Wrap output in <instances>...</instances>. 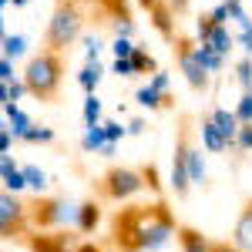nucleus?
Returning <instances> with one entry per match:
<instances>
[{
  "instance_id": "nucleus-1",
  "label": "nucleus",
  "mask_w": 252,
  "mask_h": 252,
  "mask_svg": "<svg viewBox=\"0 0 252 252\" xmlns=\"http://www.w3.org/2000/svg\"><path fill=\"white\" fill-rule=\"evenodd\" d=\"M178 235L168 202H145V205H125L111 215V242L118 252H158Z\"/></svg>"
},
{
  "instance_id": "nucleus-2",
  "label": "nucleus",
  "mask_w": 252,
  "mask_h": 252,
  "mask_svg": "<svg viewBox=\"0 0 252 252\" xmlns=\"http://www.w3.org/2000/svg\"><path fill=\"white\" fill-rule=\"evenodd\" d=\"M64 71H67L64 54L44 47V51H37L34 58L27 61L24 84H27V91L37 97V101H54L61 94V84H64Z\"/></svg>"
},
{
  "instance_id": "nucleus-3",
  "label": "nucleus",
  "mask_w": 252,
  "mask_h": 252,
  "mask_svg": "<svg viewBox=\"0 0 252 252\" xmlns=\"http://www.w3.org/2000/svg\"><path fill=\"white\" fill-rule=\"evenodd\" d=\"M81 31H84V10H81V3L58 0L54 10H51V20H47V31H44V47L64 54L81 37Z\"/></svg>"
},
{
  "instance_id": "nucleus-4",
  "label": "nucleus",
  "mask_w": 252,
  "mask_h": 252,
  "mask_svg": "<svg viewBox=\"0 0 252 252\" xmlns=\"http://www.w3.org/2000/svg\"><path fill=\"white\" fill-rule=\"evenodd\" d=\"M78 209L81 202H67V198H34L27 202V215H31V225L37 229H54V225H71L78 229Z\"/></svg>"
},
{
  "instance_id": "nucleus-5",
  "label": "nucleus",
  "mask_w": 252,
  "mask_h": 252,
  "mask_svg": "<svg viewBox=\"0 0 252 252\" xmlns=\"http://www.w3.org/2000/svg\"><path fill=\"white\" fill-rule=\"evenodd\" d=\"M195 145V128L192 118L182 115L178 118V135H175V155H172V192L178 198L192 192V175H189V152Z\"/></svg>"
},
{
  "instance_id": "nucleus-6",
  "label": "nucleus",
  "mask_w": 252,
  "mask_h": 252,
  "mask_svg": "<svg viewBox=\"0 0 252 252\" xmlns=\"http://www.w3.org/2000/svg\"><path fill=\"white\" fill-rule=\"evenodd\" d=\"M141 189H148V185H145V175L138 172V168H125V165L108 168V172L97 178V195L108 198V202H128V198H135Z\"/></svg>"
},
{
  "instance_id": "nucleus-7",
  "label": "nucleus",
  "mask_w": 252,
  "mask_h": 252,
  "mask_svg": "<svg viewBox=\"0 0 252 252\" xmlns=\"http://www.w3.org/2000/svg\"><path fill=\"white\" fill-rule=\"evenodd\" d=\"M172 47H175V61H178V71L185 74L189 88L202 94V91L209 88V71H205V64H202V58H198V40L189 37V34H178V37L172 40Z\"/></svg>"
},
{
  "instance_id": "nucleus-8",
  "label": "nucleus",
  "mask_w": 252,
  "mask_h": 252,
  "mask_svg": "<svg viewBox=\"0 0 252 252\" xmlns=\"http://www.w3.org/2000/svg\"><path fill=\"white\" fill-rule=\"evenodd\" d=\"M27 222H31L27 202H20L17 195H10V192L0 195V235L3 239H20L27 232Z\"/></svg>"
},
{
  "instance_id": "nucleus-9",
  "label": "nucleus",
  "mask_w": 252,
  "mask_h": 252,
  "mask_svg": "<svg viewBox=\"0 0 252 252\" xmlns=\"http://www.w3.org/2000/svg\"><path fill=\"white\" fill-rule=\"evenodd\" d=\"M148 14H152V24H155V31L161 34L165 40H175L178 37V31H175V10L168 7V0H155L152 7H148Z\"/></svg>"
},
{
  "instance_id": "nucleus-10",
  "label": "nucleus",
  "mask_w": 252,
  "mask_h": 252,
  "mask_svg": "<svg viewBox=\"0 0 252 252\" xmlns=\"http://www.w3.org/2000/svg\"><path fill=\"white\" fill-rule=\"evenodd\" d=\"M198 135H202V145L209 148V152H229L232 145H229V138L219 131V125L212 121V115H205L198 121Z\"/></svg>"
},
{
  "instance_id": "nucleus-11",
  "label": "nucleus",
  "mask_w": 252,
  "mask_h": 252,
  "mask_svg": "<svg viewBox=\"0 0 252 252\" xmlns=\"http://www.w3.org/2000/svg\"><path fill=\"white\" fill-rule=\"evenodd\" d=\"M0 175H3V192L17 195V192L27 189V175H24V168H17V161L10 155L0 158Z\"/></svg>"
},
{
  "instance_id": "nucleus-12",
  "label": "nucleus",
  "mask_w": 252,
  "mask_h": 252,
  "mask_svg": "<svg viewBox=\"0 0 252 252\" xmlns=\"http://www.w3.org/2000/svg\"><path fill=\"white\" fill-rule=\"evenodd\" d=\"M209 115H212V121L219 125V131L229 138V145L235 148V138H239V131H242V121H239V115H235V111H229V108H212Z\"/></svg>"
},
{
  "instance_id": "nucleus-13",
  "label": "nucleus",
  "mask_w": 252,
  "mask_h": 252,
  "mask_svg": "<svg viewBox=\"0 0 252 252\" xmlns=\"http://www.w3.org/2000/svg\"><path fill=\"white\" fill-rule=\"evenodd\" d=\"M178 246H182V252H212V239H205V235L198 232V229H192V225H178Z\"/></svg>"
},
{
  "instance_id": "nucleus-14",
  "label": "nucleus",
  "mask_w": 252,
  "mask_h": 252,
  "mask_svg": "<svg viewBox=\"0 0 252 252\" xmlns=\"http://www.w3.org/2000/svg\"><path fill=\"white\" fill-rule=\"evenodd\" d=\"M135 101L141 104V108H148V111H165V108H172V104H175L172 94H161V91H155L152 84L138 88V91H135Z\"/></svg>"
},
{
  "instance_id": "nucleus-15",
  "label": "nucleus",
  "mask_w": 252,
  "mask_h": 252,
  "mask_svg": "<svg viewBox=\"0 0 252 252\" xmlns=\"http://www.w3.org/2000/svg\"><path fill=\"white\" fill-rule=\"evenodd\" d=\"M232 242L239 246L242 252H252V198L246 202V209H242V215H239V222H235V235Z\"/></svg>"
},
{
  "instance_id": "nucleus-16",
  "label": "nucleus",
  "mask_w": 252,
  "mask_h": 252,
  "mask_svg": "<svg viewBox=\"0 0 252 252\" xmlns=\"http://www.w3.org/2000/svg\"><path fill=\"white\" fill-rule=\"evenodd\" d=\"M27 246L34 252H67V232H47V235H27Z\"/></svg>"
},
{
  "instance_id": "nucleus-17",
  "label": "nucleus",
  "mask_w": 252,
  "mask_h": 252,
  "mask_svg": "<svg viewBox=\"0 0 252 252\" xmlns=\"http://www.w3.org/2000/svg\"><path fill=\"white\" fill-rule=\"evenodd\" d=\"M97 222H101V205H97L94 198L81 202V209H78V229H74V232H84V235L94 232Z\"/></svg>"
},
{
  "instance_id": "nucleus-18",
  "label": "nucleus",
  "mask_w": 252,
  "mask_h": 252,
  "mask_svg": "<svg viewBox=\"0 0 252 252\" xmlns=\"http://www.w3.org/2000/svg\"><path fill=\"white\" fill-rule=\"evenodd\" d=\"M3 115H7V128L17 135V141L27 135L31 128H34V121L24 115V108H20V104H3Z\"/></svg>"
},
{
  "instance_id": "nucleus-19",
  "label": "nucleus",
  "mask_w": 252,
  "mask_h": 252,
  "mask_svg": "<svg viewBox=\"0 0 252 252\" xmlns=\"http://www.w3.org/2000/svg\"><path fill=\"white\" fill-rule=\"evenodd\" d=\"M104 145H108L104 121H101V125H88V128H84V135H81V148H84V152H94V155H101V152H104Z\"/></svg>"
},
{
  "instance_id": "nucleus-20",
  "label": "nucleus",
  "mask_w": 252,
  "mask_h": 252,
  "mask_svg": "<svg viewBox=\"0 0 252 252\" xmlns=\"http://www.w3.org/2000/svg\"><path fill=\"white\" fill-rule=\"evenodd\" d=\"M101 78H104V67L101 64H84L78 74V84L84 94H97V84H101Z\"/></svg>"
},
{
  "instance_id": "nucleus-21",
  "label": "nucleus",
  "mask_w": 252,
  "mask_h": 252,
  "mask_svg": "<svg viewBox=\"0 0 252 252\" xmlns=\"http://www.w3.org/2000/svg\"><path fill=\"white\" fill-rule=\"evenodd\" d=\"M205 44H209L212 51H219V54L225 58V54H229V51L235 47V34L229 31V24H222V27H215V34H212L209 40H205Z\"/></svg>"
},
{
  "instance_id": "nucleus-22",
  "label": "nucleus",
  "mask_w": 252,
  "mask_h": 252,
  "mask_svg": "<svg viewBox=\"0 0 252 252\" xmlns=\"http://www.w3.org/2000/svg\"><path fill=\"white\" fill-rule=\"evenodd\" d=\"M27 54V37L24 34H3V58L17 61Z\"/></svg>"
},
{
  "instance_id": "nucleus-23",
  "label": "nucleus",
  "mask_w": 252,
  "mask_h": 252,
  "mask_svg": "<svg viewBox=\"0 0 252 252\" xmlns=\"http://www.w3.org/2000/svg\"><path fill=\"white\" fill-rule=\"evenodd\" d=\"M131 64H135V74H158V71H161V67H158V61L152 58L141 44H138V51L131 54Z\"/></svg>"
},
{
  "instance_id": "nucleus-24",
  "label": "nucleus",
  "mask_w": 252,
  "mask_h": 252,
  "mask_svg": "<svg viewBox=\"0 0 252 252\" xmlns=\"http://www.w3.org/2000/svg\"><path fill=\"white\" fill-rule=\"evenodd\" d=\"M189 175H192V185H202L205 182V158H202V148L192 145L189 152Z\"/></svg>"
},
{
  "instance_id": "nucleus-25",
  "label": "nucleus",
  "mask_w": 252,
  "mask_h": 252,
  "mask_svg": "<svg viewBox=\"0 0 252 252\" xmlns=\"http://www.w3.org/2000/svg\"><path fill=\"white\" fill-rule=\"evenodd\" d=\"M198 58H202V64H205L209 74H219V71L225 67V58H222L219 51H212L209 44H198Z\"/></svg>"
},
{
  "instance_id": "nucleus-26",
  "label": "nucleus",
  "mask_w": 252,
  "mask_h": 252,
  "mask_svg": "<svg viewBox=\"0 0 252 252\" xmlns=\"http://www.w3.org/2000/svg\"><path fill=\"white\" fill-rule=\"evenodd\" d=\"M81 115H84V125H101V97H97V94H88V97H84Z\"/></svg>"
},
{
  "instance_id": "nucleus-27",
  "label": "nucleus",
  "mask_w": 252,
  "mask_h": 252,
  "mask_svg": "<svg viewBox=\"0 0 252 252\" xmlns=\"http://www.w3.org/2000/svg\"><path fill=\"white\" fill-rule=\"evenodd\" d=\"M235 81L242 84V91H252V58L249 54L239 58V64H235Z\"/></svg>"
},
{
  "instance_id": "nucleus-28",
  "label": "nucleus",
  "mask_w": 252,
  "mask_h": 252,
  "mask_svg": "<svg viewBox=\"0 0 252 252\" xmlns=\"http://www.w3.org/2000/svg\"><path fill=\"white\" fill-rule=\"evenodd\" d=\"M24 175H27V185H31V189H37V192L47 189V172H44V168H37V165H24Z\"/></svg>"
},
{
  "instance_id": "nucleus-29",
  "label": "nucleus",
  "mask_w": 252,
  "mask_h": 252,
  "mask_svg": "<svg viewBox=\"0 0 252 252\" xmlns=\"http://www.w3.org/2000/svg\"><path fill=\"white\" fill-rule=\"evenodd\" d=\"M20 141H27V145H47V141H54V128H40V125H34Z\"/></svg>"
},
{
  "instance_id": "nucleus-30",
  "label": "nucleus",
  "mask_w": 252,
  "mask_h": 252,
  "mask_svg": "<svg viewBox=\"0 0 252 252\" xmlns=\"http://www.w3.org/2000/svg\"><path fill=\"white\" fill-rule=\"evenodd\" d=\"M235 115H239L242 125H252V91H242L239 104H235Z\"/></svg>"
},
{
  "instance_id": "nucleus-31",
  "label": "nucleus",
  "mask_w": 252,
  "mask_h": 252,
  "mask_svg": "<svg viewBox=\"0 0 252 252\" xmlns=\"http://www.w3.org/2000/svg\"><path fill=\"white\" fill-rule=\"evenodd\" d=\"M135 51H138V44H131L128 37H115V44H111V54L115 58H131Z\"/></svg>"
},
{
  "instance_id": "nucleus-32",
  "label": "nucleus",
  "mask_w": 252,
  "mask_h": 252,
  "mask_svg": "<svg viewBox=\"0 0 252 252\" xmlns=\"http://www.w3.org/2000/svg\"><path fill=\"white\" fill-rule=\"evenodd\" d=\"M111 71H115L118 78H135V64H131V58H115Z\"/></svg>"
},
{
  "instance_id": "nucleus-33",
  "label": "nucleus",
  "mask_w": 252,
  "mask_h": 252,
  "mask_svg": "<svg viewBox=\"0 0 252 252\" xmlns=\"http://www.w3.org/2000/svg\"><path fill=\"white\" fill-rule=\"evenodd\" d=\"M101 37H88L84 40V58H88V64H97V54H101Z\"/></svg>"
},
{
  "instance_id": "nucleus-34",
  "label": "nucleus",
  "mask_w": 252,
  "mask_h": 252,
  "mask_svg": "<svg viewBox=\"0 0 252 252\" xmlns=\"http://www.w3.org/2000/svg\"><path fill=\"white\" fill-rule=\"evenodd\" d=\"M104 131H108V141L111 145H118L121 138L128 135V128H121V121H104Z\"/></svg>"
},
{
  "instance_id": "nucleus-35",
  "label": "nucleus",
  "mask_w": 252,
  "mask_h": 252,
  "mask_svg": "<svg viewBox=\"0 0 252 252\" xmlns=\"http://www.w3.org/2000/svg\"><path fill=\"white\" fill-rule=\"evenodd\" d=\"M235 152H252V125H242V131L235 138Z\"/></svg>"
},
{
  "instance_id": "nucleus-36",
  "label": "nucleus",
  "mask_w": 252,
  "mask_h": 252,
  "mask_svg": "<svg viewBox=\"0 0 252 252\" xmlns=\"http://www.w3.org/2000/svg\"><path fill=\"white\" fill-rule=\"evenodd\" d=\"M155 91H161V94H168V84H172V74L168 71H158V74H152V81H148Z\"/></svg>"
},
{
  "instance_id": "nucleus-37",
  "label": "nucleus",
  "mask_w": 252,
  "mask_h": 252,
  "mask_svg": "<svg viewBox=\"0 0 252 252\" xmlns=\"http://www.w3.org/2000/svg\"><path fill=\"white\" fill-rule=\"evenodd\" d=\"M10 81H17L14 78V61L0 58V84H10Z\"/></svg>"
},
{
  "instance_id": "nucleus-38",
  "label": "nucleus",
  "mask_w": 252,
  "mask_h": 252,
  "mask_svg": "<svg viewBox=\"0 0 252 252\" xmlns=\"http://www.w3.org/2000/svg\"><path fill=\"white\" fill-rule=\"evenodd\" d=\"M14 131H10V128H3V131H0V155H10V145H14Z\"/></svg>"
},
{
  "instance_id": "nucleus-39",
  "label": "nucleus",
  "mask_w": 252,
  "mask_h": 252,
  "mask_svg": "<svg viewBox=\"0 0 252 252\" xmlns=\"http://www.w3.org/2000/svg\"><path fill=\"white\" fill-rule=\"evenodd\" d=\"M168 7L175 10V17H182V14H189V7H192V0H168Z\"/></svg>"
},
{
  "instance_id": "nucleus-40",
  "label": "nucleus",
  "mask_w": 252,
  "mask_h": 252,
  "mask_svg": "<svg viewBox=\"0 0 252 252\" xmlns=\"http://www.w3.org/2000/svg\"><path fill=\"white\" fill-rule=\"evenodd\" d=\"M141 175H145V185H148V189H155V192H158V172H155V168L148 165V168H141Z\"/></svg>"
},
{
  "instance_id": "nucleus-41",
  "label": "nucleus",
  "mask_w": 252,
  "mask_h": 252,
  "mask_svg": "<svg viewBox=\"0 0 252 252\" xmlns=\"http://www.w3.org/2000/svg\"><path fill=\"white\" fill-rule=\"evenodd\" d=\"M212 252H242L235 242H212Z\"/></svg>"
},
{
  "instance_id": "nucleus-42",
  "label": "nucleus",
  "mask_w": 252,
  "mask_h": 252,
  "mask_svg": "<svg viewBox=\"0 0 252 252\" xmlns=\"http://www.w3.org/2000/svg\"><path fill=\"white\" fill-rule=\"evenodd\" d=\"M145 131V118H135L131 125H128V135H141Z\"/></svg>"
},
{
  "instance_id": "nucleus-43",
  "label": "nucleus",
  "mask_w": 252,
  "mask_h": 252,
  "mask_svg": "<svg viewBox=\"0 0 252 252\" xmlns=\"http://www.w3.org/2000/svg\"><path fill=\"white\" fill-rule=\"evenodd\" d=\"M74 252H104V249H101L97 242H81V246H78Z\"/></svg>"
},
{
  "instance_id": "nucleus-44",
  "label": "nucleus",
  "mask_w": 252,
  "mask_h": 252,
  "mask_svg": "<svg viewBox=\"0 0 252 252\" xmlns=\"http://www.w3.org/2000/svg\"><path fill=\"white\" fill-rule=\"evenodd\" d=\"M10 3H14V7H27L31 0H10Z\"/></svg>"
},
{
  "instance_id": "nucleus-45",
  "label": "nucleus",
  "mask_w": 252,
  "mask_h": 252,
  "mask_svg": "<svg viewBox=\"0 0 252 252\" xmlns=\"http://www.w3.org/2000/svg\"><path fill=\"white\" fill-rule=\"evenodd\" d=\"M74 3H94V0H74Z\"/></svg>"
},
{
  "instance_id": "nucleus-46",
  "label": "nucleus",
  "mask_w": 252,
  "mask_h": 252,
  "mask_svg": "<svg viewBox=\"0 0 252 252\" xmlns=\"http://www.w3.org/2000/svg\"><path fill=\"white\" fill-rule=\"evenodd\" d=\"M0 3H3V7H7V3H10V0H0Z\"/></svg>"
}]
</instances>
